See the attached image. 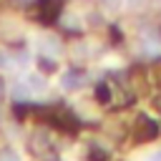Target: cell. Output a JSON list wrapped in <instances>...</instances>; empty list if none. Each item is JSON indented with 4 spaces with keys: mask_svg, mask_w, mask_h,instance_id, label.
Segmentation results:
<instances>
[{
    "mask_svg": "<svg viewBox=\"0 0 161 161\" xmlns=\"http://www.w3.org/2000/svg\"><path fill=\"white\" fill-rule=\"evenodd\" d=\"M60 86H63L65 91H75V88H80V75L73 73V70H65V73L60 75Z\"/></svg>",
    "mask_w": 161,
    "mask_h": 161,
    "instance_id": "cell-1",
    "label": "cell"
},
{
    "mask_svg": "<svg viewBox=\"0 0 161 161\" xmlns=\"http://www.w3.org/2000/svg\"><path fill=\"white\" fill-rule=\"evenodd\" d=\"M43 48H45L48 53H58V50H60V45H58V40H55V38H45Z\"/></svg>",
    "mask_w": 161,
    "mask_h": 161,
    "instance_id": "cell-3",
    "label": "cell"
},
{
    "mask_svg": "<svg viewBox=\"0 0 161 161\" xmlns=\"http://www.w3.org/2000/svg\"><path fill=\"white\" fill-rule=\"evenodd\" d=\"M0 161H20V158H18L15 151H3V153H0Z\"/></svg>",
    "mask_w": 161,
    "mask_h": 161,
    "instance_id": "cell-4",
    "label": "cell"
},
{
    "mask_svg": "<svg viewBox=\"0 0 161 161\" xmlns=\"http://www.w3.org/2000/svg\"><path fill=\"white\" fill-rule=\"evenodd\" d=\"M103 5H106L108 10H118V8L123 5V0H103Z\"/></svg>",
    "mask_w": 161,
    "mask_h": 161,
    "instance_id": "cell-5",
    "label": "cell"
},
{
    "mask_svg": "<svg viewBox=\"0 0 161 161\" xmlns=\"http://www.w3.org/2000/svg\"><path fill=\"white\" fill-rule=\"evenodd\" d=\"M25 86H28V91H43L45 88V78L40 75V73H28L25 75Z\"/></svg>",
    "mask_w": 161,
    "mask_h": 161,
    "instance_id": "cell-2",
    "label": "cell"
},
{
    "mask_svg": "<svg viewBox=\"0 0 161 161\" xmlns=\"http://www.w3.org/2000/svg\"><path fill=\"white\" fill-rule=\"evenodd\" d=\"M151 161H161V148H158V151H156V153L151 156Z\"/></svg>",
    "mask_w": 161,
    "mask_h": 161,
    "instance_id": "cell-6",
    "label": "cell"
},
{
    "mask_svg": "<svg viewBox=\"0 0 161 161\" xmlns=\"http://www.w3.org/2000/svg\"><path fill=\"white\" fill-rule=\"evenodd\" d=\"M5 58H8V55H5V53H0V65H5Z\"/></svg>",
    "mask_w": 161,
    "mask_h": 161,
    "instance_id": "cell-7",
    "label": "cell"
}]
</instances>
